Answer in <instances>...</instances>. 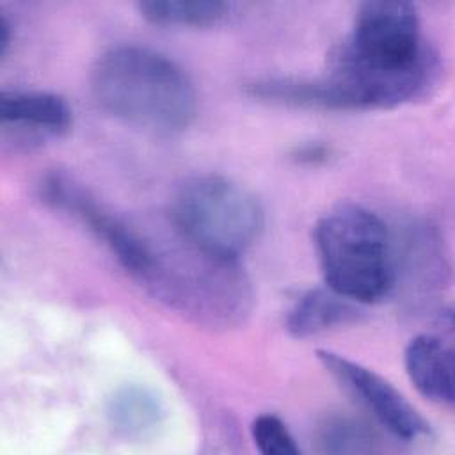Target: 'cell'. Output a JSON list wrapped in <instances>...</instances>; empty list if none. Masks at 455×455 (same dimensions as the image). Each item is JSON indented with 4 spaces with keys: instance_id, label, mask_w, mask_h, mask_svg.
<instances>
[{
    "instance_id": "obj_13",
    "label": "cell",
    "mask_w": 455,
    "mask_h": 455,
    "mask_svg": "<svg viewBox=\"0 0 455 455\" xmlns=\"http://www.w3.org/2000/svg\"><path fill=\"white\" fill-rule=\"evenodd\" d=\"M377 443L371 428L345 416L329 418L318 432V444L325 453H370L377 450Z\"/></svg>"
},
{
    "instance_id": "obj_12",
    "label": "cell",
    "mask_w": 455,
    "mask_h": 455,
    "mask_svg": "<svg viewBox=\"0 0 455 455\" xmlns=\"http://www.w3.org/2000/svg\"><path fill=\"white\" fill-rule=\"evenodd\" d=\"M137 9L146 21L160 27H212L228 16L229 5L213 0H146Z\"/></svg>"
},
{
    "instance_id": "obj_10",
    "label": "cell",
    "mask_w": 455,
    "mask_h": 455,
    "mask_svg": "<svg viewBox=\"0 0 455 455\" xmlns=\"http://www.w3.org/2000/svg\"><path fill=\"white\" fill-rule=\"evenodd\" d=\"M364 311L361 304L336 293L329 286L306 291L288 311L286 331L293 338H309L336 327L357 323Z\"/></svg>"
},
{
    "instance_id": "obj_15",
    "label": "cell",
    "mask_w": 455,
    "mask_h": 455,
    "mask_svg": "<svg viewBox=\"0 0 455 455\" xmlns=\"http://www.w3.org/2000/svg\"><path fill=\"white\" fill-rule=\"evenodd\" d=\"M293 160L304 165H318L329 160L331 156V148L322 144V142H307L302 144L299 148H295L293 151Z\"/></svg>"
},
{
    "instance_id": "obj_16",
    "label": "cell",
    "mask_w": 455,
    "mask_h": 455,
    "mask_svg": "<svg viewBox=\"0 0 455 455\" xmlns=\"http://www.w3.org/2000/svg\"><path fill=\"white\" fill-rule=\"evenodd\" d=\"M11 46V23L5 16H0V57L7 53Z\"/></svg>"
},
{
    "instance_id": "obj_9",
    "label": "cell",
    "mask_w": 455,
    "mask_h": 455,
    "mask_svg": "<svg viewBox=\"0 0 455 455\" xmlns=\"http://www.w3.org/2000/svg\"><path fill=\"white\" fill-rule=\"evenodd\" d=\"M405 371L416 391L427 400L451 407L453 391V350L437 336L419 334L412 338L403 354Z\"/></svg>"
},
{
    "instance_id": "obj_1",
    "label": "cell",
    "mask_w": 455,
    "mask_h": 455,
    "mask_svg": "<svg viewBox=\"0 0 455 455\" xmlns=\"http://www.w3.org/2000/svg\"><path fill=\"white\" fill-rule=\"evenodd\" d=\"M339 110L391 108L425 96L439 76L418 11L402 0L361 4L354 28L325 75Z\"/></svg>"
},
{
    "instance_id": "obj_7",
    "label": "cell",
    "mask_w": 455,
    "mask_h": 455,
    "mask_svg": "<svg viewBox=\"0 0 455 455\" xmlns=\"http://www.w3.org/2000/svg\"><path fill=\"white\" fill-rule=\"evenodd\" d=\"M325 371L348 391L391 435L416 441L428 435L430 427L414 405L384 377L373 370L331 350H318Z\"/></svg>"
},
{
    "instance_id": "obj_2",
    "label": "cell",
    "mask_w": 455,
    "mask_h": 455,
    "mask_svg": "<svg viewBox=\"0 0 455 455\" xmlns=\"http://www.w3.org/2000/svg\"><path fill=\"white\" fill-rule=\"evenodd\" d=\"M91 89L98 105L114 117L158 133L185 130L197 112L188 75L146 46L107 50L92 68Z\"/></svg>"
},
{
    "instance_id": "obj_8",
    "label": "cell",
    "mask_w": 455,
    "mask_h": 455,
    "mask_svg": "<svg viewBox=\"0 0 455 455\" xmlns=\"http://www.w3.org/2000/svg\"><path fill=\"white\" fill-rule=\"evenodd\" d=\"M0 126L5 140L32 148L60 139L71 128L68 101L44 91H4L0 94Z\"/></svg>"
},
{
    "instance_id": "obj_6",
    "label": "cell",
    "mask_w": 455,
    "mask_h": 455,
    "mask_svg": "<svg viewBox=\"0 0 455 455\" xmlns=\"http://www.w3.org/2000/svg\"><path fill=\"white\" fill-rule=\"evenodd\" d=\"M37 190L43 203L82 222L133 279L144 272L149 259V238L105 210L71 176L52 171L41 178Z\"/></svg>"
},
{
    "instance_id": "obj_4",
    "label": "cell",
    "mask_w": 455,
    "mask_h": 455,
    "mask_svg": "<svg viewBox=\"0 0 455 455\" xmlns=\"http://www.w3.org/2000/svg\"><path fill=\"white\" fill-rule=\"evenodd\" d=\"M325 286L357 302L382 299L395 283L393 240L384 220L359 204H339L315 226Z\"/></svg>"
},
{
    "instance_id": "obj_3",
    "label": "cell",
    "mask_w": 455,
    "mask_h": 455,
    "mask_svg": "<svg viewBox=\"0 0 455 455\" xmlns=\"http://www.w3.org/2000/svg\"><path fill=\"white\" fill-rule=\"evenodd\" d=\"M178 240L165 245L149 238V261L137 283L197 325L231 329L243 323L251 315L254 293L238 259L208 254L180 235Z\"/></svg>"
},
{
    "instance_id": "obj_14",
    "label": "cell",
    "mask_w": 455,
    "mask_h": 455,
    "mask_svg": "<svg viewBox=\"0 0 455 455\" xmlns=\"http://www.w3.org/2000/svg\"><path fill=\"white\" fill-rule=\"evenodd\" d=\"M251 435L263 455H299L300 450L281 418L259 414L251 425Z\"/></svg>"
},
{
    "instance_id": "obj_11",
    "label": "cell",
    "mask_w": 455,
    "mask_h": 455,
    "mask_svg": "<svg viewBox=\"0 0 455 455\" xmlns=\"http://www.w3.org/2000/svg\"><path fill=\"white\" fill-rule=\"evenodd\" d=\"M164 403L156 393L140 384H124L117 387L107 402V418L110 425L130 437H140L153 432L164 418Z\"/></svg>"
},
{
    "instance_id": "obj_5",
    "label": "cell",
    "mask_w": 455,
    "mask_h": 455,
    "mask_svg": "<svg viewBox=\"0 0 455 455\" xmlns=\"http://www.w3.org/2000/svg\"><path fill=\"white\" fill-rule=\"evenodd\" d=\"M172 229L190 245L224 259H238L259 238L265 213L242 185L215 174L185 180L171 203Z\"/></svg>"
}]
</instances>
